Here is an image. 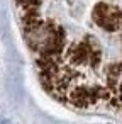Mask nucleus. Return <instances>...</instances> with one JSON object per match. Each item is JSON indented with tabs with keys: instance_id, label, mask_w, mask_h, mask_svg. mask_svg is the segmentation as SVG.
<instances>
[{
	"instance_id": "f257e3e1",
	"label": "nucleus",
	"mask_w": 122,
	"mask_h": 124,
	"mask_svg": "<svg viewBox=\"0 0 122 124\" xmlns=\"http://www.w3.org/2000/svg\"><path fill=\"white\" fill-rule=\"evenodd\" d=\"M44 90L75 110L114 109L122 85V0H14Z\"/></svg>"
},
{
	"instance_id": "f03ea898",
	"label": "nucleus",
	"mask_w": 122,
	"mask_h": 124,
	"mask_svg": "<svg viewBox=\"0 0 122 124\" xmlns=\"http://www.w3.org/2000/svg\"><path fill=\"white\" fill-rule=\"evenodd\" d=\"M114 110H120V114H122V85H120V90L117 93V100L114 104Z\"/></svg>"
}]
</instances>
